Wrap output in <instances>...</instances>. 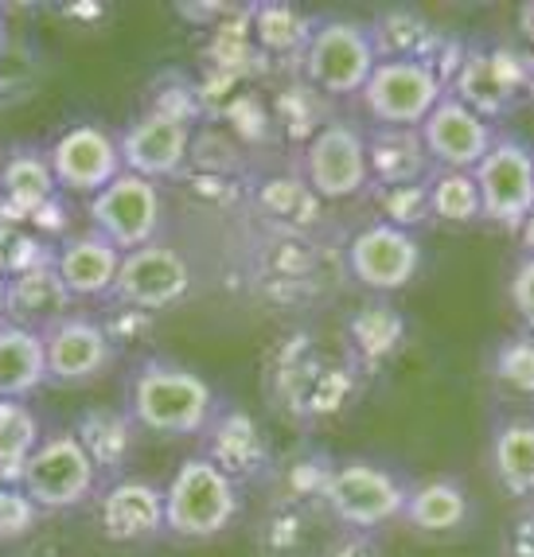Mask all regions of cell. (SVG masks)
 Here are the masks:
<instances>
[{"label":"cell","instance_id":"cell-1","mask_svg":"<svg viewBox=\"0 0 534 557\" xmlns=\"http://www.w3.org/2000/svg\"><path fill=\"white\" fill-rule=\"evenodd\" d=\"M125 394H129L125 413L133 425L157 437H203V429L223 409L215 386L176 359L137 362L125 382Z\"/></svg>","mask_w":534,"mask_h":557},{"label":"cell","instance_id":"cell-2","mask_svg":"<svg viewBox=\"0 0 534 557\" xmlns=\"http://www.w3.org/2000/svg\"><path fill=\"white\" fill-rule=\"evenodd\" d=\"M243 515V487L219 472L203 453L188 456L164 483V539L215 542Z\"/></svg>","mask_w":534,"mask_h":557},{"label":"cell","instance_id":"cell-3","mask_svg":"<svg viewBox=\"0 0 534 557\" xmlns=\"http://www.w3.org/2000/svg\"><path fill=\"white\" fill-rule=\"evenodd\" d=\"M406 495H410V483L394 468L367 460V456H351L344 465H332L320 507L347 534H375L386 522L402 519Z\"/></svg>","mask_w":534,"mask_h":557},{"label":"cell","instance_id":"cell-4","mask_svg":"<svg viewBox=\"0 0 534 557\" xmlns=\"http://www.w3.org/2000/svg\"><path fill=\"white\" fill-rule=\"evenodd\" d=\"M300 66L309 86H316L328 98H359L378 66V51L371 28L359 20H324L316 24L300 51Z\"/></svg>","mask_w":534,"mask_h":557},{"label":"cell","instance_id":"cell-5","mask_svg":"<svg viewBox=\"0 0 534 557\" xmlns=\"http://www.w3.org/2000/svg\"><path fill=\"white\" fill-rule=\"evenodd\" d=\"M102 475L90 465V456L75 441V433H51L36 445V453L20 468V492L28 495L44 515L75 511L95 499Z\"/></svg>","mask_w":534,"mask_h":557},{"label":"cell","instance_id":"cell-6","mask_svg":"<svg viewBox=\"0 0 534 557\" xmlns=\"http://www.w3.org/2000/svg\"><path fill=\"white\" fill-rule=\"evenodd\" d=\"M534 66L526 55L511 47H469L457 55V66L445 78V94H452L460 106H469L484 121L504 117L516 110V102L531 90Z\"/></svg>","mask_w":534,"mask_h":557},{"label":"cell","instance_id":"cell-7","mask_svg":"<svg viewBox=\"0 0 534 557\" xmlns=\"http://www.w3.org/2000/svg\"><path fill=\"white\" fill-rule=\"evenodd\" d=\"M363 106L375 125L390 129H422L433 106L445 98V75L430 63H402V59H378L363 86Z\"/></svg>","mask_w":534,"mask_h":557},{"label":"cell","instance_id":"cell-8","mask_svg":"<svg viewBox=\"0 0 534 557\" xmlns=\"http://www.w3.org/2000/svg\"><path fill=\"white\" fill-rule=\"evenodd\" d=\"M480 187V219L519 231L534 211V149L519 137H499L484 160L472 168Z\"/></svg>","mask_w":534,"mask_h":557},{"label":"cell","instance_id":"cell-9","mask_svg":"<svg viewBox=\"0 0 534 557\" xmlns=\"http://www.w3.org/2000/svg\"><path fill=\"white\" fill-rule=\"evenodd\" d=\"M305 187L316 199H356L371 187L367 137L351 121H328L305 145Z\"/></svg>","mask_w":534,"mask_h":557},{"label":"cell","instance_id":"cell-10","mask_svg":"<svg viewBox=\"0 0 534 557\" xmlns=\"http://www.w3.org/2000/svg\"><path fill=\"white\" fill-rule=\"evenodd\" d=\"M160 226H164V199L152 180L122 172L90 199V231L102 234L122 253L157 242Z\"/></svg>","mask_w":534,"mask_h":557},{"label":"cell","instance_id":"cell-11","mask_svg":"<svg viewBox=\"0 0 534 557\" xmlns=\"http://www.w3.org/2000/svg\"><path fill=\"white\" fill-rule=\"evenodd\" d=\"M191 281L196 277H191L188 258L176 246L149 242L141 250L122 253L110 297L125 308H137V312H160V308H172L188 297Z\"/></svg>","mask_w":534,"mask_h":557},{"label":"cell","instance_id":"cell-12","mask_svg":"<svg viewBox=\"0 0 534 557\" xmlns=\"http://www.w3.org/2000/svg\"><path fill=\"white\" fill-rule=\"evenodd\" d=\"M95 530L117 546H141L164 539V483L141 475H117L95 492Z\"/></svg>","mask_w":534,"mask_h":557},{"label":"cell","instance_id":"cell-13","mask_svg":"<svg viewBox=\"0 0 534 557\" xmlns=\"http://www.w3.org/2000/svg\"><path fill=\"white\" fill-rule=\"evenodd\" d=\"M51 386H90L113 367V339L90 317H59L39 332Z\"/></svg>","mask_w":534,"mask_h":557},{"label":"cell","instance_id":"cell-14","mask_svg":"<svg viewBox=\"0 0 534 557\" xmlns=\"http://www.w3.org/2000/svg\"><path fill=\"white\" fill-rule=\"evenodd\" d=\"M422 270L418 234L390 223H371L347 242V273L371 293H398Z\"/></svg>","mask_w":534,"mask_h":557},{"label":"cell","instance_id":"cell-15","mask_svg":"<svg viewBox=\"0 0 534 557\" xmlns=\"http://www.w3.org/2000/svg\"><path fill=\"white\" fill-rule=\"evenodd\" d=\"M48 164L51 176H55V187L90 199L125 172L117 137L110 129H102V125H71L66 133H59L48 152Z\"/></svg>","mask_w":534,"mask_h":557},{"label":"cell","instance_id":"cell-16","mask_svg":"<svg viewBox=\"0 0 534 557\" xmlns=\"http://www.w3.org/2000/svg\"><path fill=\"white\" fill-rule=\"evenodd\" d=\"M117 152H122L125 172L157 184V180L176 176L184 168L191 152V125L179 113H145L117 133Z\"/></svg>","mask_w":534,"mask_h":557},{"label":"cell","instance_id":"cell-17","mask_svg":"<svg viewBox=\"0 0 534 557\" xmlns=\"http://www.w3.org/2000/svg\"><path fill=\"white\" fill-rule=\"evenodd\" d=\"M418 133H422L433 168H445V172H472L499 140V133L492 129V121L472 113L469 106H460L452 94H445L433 106V113L422 121Z\"/></svg>","mask_w":534,"mask_h":557},{"label":"cell","instance_id":"cell-18","mask_svg":"<svg viewBox=\"0 0 534 557\" xmlns=\"http://www.w3.org/2000/svg\"><path fill=\"white\" fill-rule=\"evenodd\" d=\"M203 456L223 475L243 487L250 480H262L273 468L270 445H265L258 421L246 409H219L215 421L203 429Z\"/></svg>","mask_w":534,"mask_h":557},{"label":"cell","instance_id":"cell-19","mask_svg":"<svg viewBox=\"0 0 534 557\" xmlns=\"http://www.w3.org/2000/svg\"><path fill=\"white\" fill-rule=\"evenodd\" d=\"M476 507H472L469 487L452 475H430L422 483H410V495H406L402 519L413 534H425V539H452L469 527Z\"/></svg>","mask_w":534,"mask_h":557},{"label":"cell","instance_id":"cell-20","mask_svg":"<svg viewBox=\"0 0 534 557\" xmlns=\"http://www.w3.org/2000/svg\"><path fill=\"white\" fill-rule=\"evenodd\" d=\"M367 137V168H371V184L378 187H406L425 184L437 172L425 152V140L418 129H390L375 125Z\"/></svg>","mask_w":534,"mask_h":557},{"label":"cell","instance_id":"cell-21","mask_svg":"<svg viewBox=\"0 0 534 557\" xmlns=\"http://www.w3.org/2000/svg\"><path fill=\"white\" fill-rule=\"evenodd\" d=\"M117 265H122V250L95 231L66 238L55 253V273L71 297H110Z\"/></svg>","mask_w":534,"mask_h":557},{"label":"cell","instance_id":"cell-22","mask_svg":"<svg viewBox=\"0 0 534 557\" xmlns=\"http://www.w3.org/2000/svg\"><path fill=\"white\" fill-rule=\"evenodd\" d=\"M71 433H75V441L90 456V465L98 468L102 480H117L125 472V465H129L133 448H137V425H133V418L125 409H110V406L83 409Z\"/></svg>","mask_w":534,"mask_h":557},{"label":"cell","instance_id":"cell-23","mask_svg":"<svg viewBox=\"0 0 534 557\" xmlns=\"http://www.w3.org/2000/svg\"><path fill=\"white\" fill-rule=\"evenodd\" d=\"M371 39H375L378 59H402V63H440V51H449V39L445 32L433 24L430 16L413 9H390L367 24Z\"/></svg>","mask_w":534,"mask_h":557},{"label":"cell","instance_id":"cell-24","mask_svg":"<svg viewBox=\"0 0 534 557\" xmlns=\"http://www.w3.org/2000/svg\"><path fill=\"white\" fill-rule=\"evenodd\" d=\"M487 465H492V480L504 487V495L534 499V413L504 418L492 429Z\"/></svg>","mask_w":534,"mask_h":557},{"label":"cell","instance_id":"cell-25","mask_svg":"<svg viewBox=\"0 0 534 557\" xmlns=\"http://www.w3.org/2000/svg\"><path fill=\"white\" fill-rule=\"evenodd\" d=\"M66 300H71V293H66L63 281H59L55 265L4 277V320H9V324L44 332V327L55 324L59 317H66Z\"/></svg>","mask_w":534,"mask_h":557},{"label":"cell","instance_id":"cell-26","mask_svg":"<svg viewBox=\"0 0 534 557\" xmlns=\"http://www.w3.org/2000/svg\"><path fill=\"white\" fill-rule=\"evenodd\" d=\"M39 386H48V359L39 332L0 320V398L24 401Z\"/></svg>","mask_w":534,"mask_h":557},{"label":"cell","instance_id":"cell-27","mask_svg":"<svg viewBox=\"0 0 534 557\" xmlns=\"http://www.w3.org/2000/svg\"><path fill=\"white\" fill-rule=\"evenodd\" d=\"M0 196L16 214H32L55 196V176H51L48 157L39 152H12L0 172Z\"/></svg>","mask_w":534,"mask_h":557},{"label":"cell","instance_id":"cell-28","mask_svg":"<svg viewBox=\"0 0 534 557\" xmlns=\"http://www.w3.org/2000/svg\"><path fill=\"white\" fill-rule=\"evenodd\" d=\"M430 211L433 219L440 223H452V226H469L480 223V187L472 180V172H445L437 168L430 180Z\"/></svg>","mask_w":534,"mask_h":557},{"label":"cell","instance_id":"cell-29","mask_svg":"<svg viewBox=\"0 0 534 557\" xmlns=\"http://www.w3.org/2000/svg\"><path fill=\"white\" fill-rule=\"evenodd\" d=\"M39 441H44V429H39L36 409L28 401L0 398V468L20 472L24 460L36 453Z\"/></svg>","mask_w":534,"mask_h":557},{"label":"cell","instance_id":"cell-30","mask_svg":"<svg viewBox=\"0 0 534 557\" xmlns=\"http://www.w3.org/2000/svg\"><path fill=\"white\" fill-rule=\"evenodd\" d=\"M487 374L504 394L534 398V335L519 332L499 339L492 359H487Z\"/></svg>","mask_w":534,"mask_h":557},{"label":"cell","instance_id":"cell-31","mask_svg":"<svg viewBox=\"0 0 534 557\" xmlns=\"http://www.w3.org/2000/svg\"><path fill=\"white\" fill-rule=\"evenodd\" d=\"M312 28H316V24H312L309 16H300L293 4H258V9H253V39H258V47L277 51V55H285V51H305Z\"/></svg>","mask_w":534,"mask_h":557},{"label":"cell","instance_id":"cell-32","mask_svg":"<svg viewBox=\"0 0 534 557\" xmlns=\"http://www.w3.org/2000/svg\"><path fill=\"white\" fill-rule=\"evenodd\" d=\"M300 542H305V515L297 511V503H282L258 522V546L265 557H293Z\"/></svg>","mask_w":534,"mask_h":557},{"label":"cell","instance_id":"cell-33","mask_svg":"<svg viewBox=\"0 0 534 557\" xmlns=\"http://www.w3.org/2000/svg\"><path fill=\"white\" fill-rule=\"evenodd\" d=\"M383 211L386 219L383 223L398 226V231H418L422 223H430L433 211H430V187L425 184H406V187H383Z\"/></svg>","mask_w":534,"mask_h":557},{"label":"cell","instance_id":"cell-34","mask_svg":"<svg viewBox=\"0 0 534 557\" xmlns=\"http://www.w3.org/2000/svg\"><path fill=\"white\" fill-rule=\"evenodd\" d=\"M398 339H402V320L390 308H367L356 320V347L367 359H383Z\"/></svg>","mask_w":534,"mask_h":557},{"label":"cell","instance_id":"cell-35","mask_svg":"<svg viewBox=\"0 0 534 557\" xmlns=\"http://www.w3.org/2000/svg\"><path fill=\"white\" fill-rule=\"evenodd\" d=\"M39 519H44V511H39L28 495L20 492V487L9 492L0 499V542H16V539H24V534H32Z\"/></svg>","mask_w":534,"mask_h":557},{"label":"cell","instance_id":"cell-36","mask_svg":"<svg viewBox=\"0 0 534 557\" xmlns=\"http://www.w3.org/2000/svg\"><path fill=\"white\" fill-rule=\"evenodd\" d=\"M511 305L523 320V332L534 335V258H523L511 273Z\"/></svg>","mask_w":534,"mask_h":557},{"label":"cell","instance_id":"cell-37","mask_svg":"<svg viewBox=\"0 0 534 557\" xmlns=\"http://www.w3.org/2000/svg\"><path fill=\"white\" fill-rule=\"evenodd\" d=\"M499 549H504V557H534V507H526L507 522Z\"/></svg>","mask_w":534,"mask_h":557},{"label":"cell","instance_id":"cell-38","mask_svg":"<svg viewBox=\"0 0 534 557\" xmlns=\"http://www.w3.org/2000/svg\"><path fill=\"white\" fill-rule=\"evenodd\" d=\"M324 557H386V554L371 534H344V539L324 549Z\"/></svg>","mask_w":534,"mask_h":557},{"label":"cell","instance_id":"cell-39","mask_svg":"<svg viewBox=\"0 0 534 557\" xmlns=\"http://www.w3.org/2000/svg\"><path fill=\"white\" fill-rule=\"evenodd\" d=\"M519 242H523V250H526V258H534V211L523 219V226H519Z\"/></svg>","mask_w":534,"mask_h":557},{"label":"cell","instance_id":"cell-40","mask_svg":"<svg viewBox=\"0 0 534 557\" xmlns=\"http://www.w3.org/2000/svg\"><path fill=\"white\" fill-rule=\"evenodd\" d=\"M16 487H20V472H4V468H0V499L9 492H16Z\"/></svg>","mask_w":534,"mask_h":557},{"label":"cell","instance_id":"cell-41","mask_svg":"<svg viewBox=\"0 0 534 557\" xmlns=\"http://www.w3.org/2000/svg\"><path fill=\"white\" fill-rule=\"evenodd\" d=\"M523 32H526V39H531V47H534V4H526V9H523Z\"/></svg>","mask_w":534,"mask_h":557},{"label":"cell","instance_id":"cell-42","mask_svg":"<svg viewBox=\"0 0 534 557\" xmlns=\"http://www.w3.org/2000/svg\"><path fill=\"white\" fill-rule=\"evenodd\" d=\"M0 320H4V277H0Z\"/></svg>","mask_w":534,"mask_h":557},{"label":"cell","instance_id":"cell-43","mask_svg":"<svg viewBox=\"0 0 534 557\" xmlns=\"http://www.w3.org/2000/svg\"><path fill=\"white\" fill-rule=\"evenodd\" d=\"M0 51H4V24H0Z\"/></svg>","mask_w":534,"mask_h":557}]
</instances>
